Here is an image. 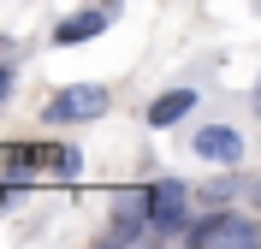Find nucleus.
I'll return each instance as SVG.
<instances>
[{
  "label": "nucleus",
  "instance_id": "nucleus-14",
  "mask_svg": "<svg viewBox=\"0 0 261 249\" xmlns=\"http://www.w3.org/2000/svg\"><path fill=\"white\" fill-rule=\"evenodd\" d=\"M95 6H125V0H95Z\"/></svg>",
  "mask_w": 261,
  "mask_h": 249
},
{
  "label": "nucleus",
  "instance_id": "nucleus-8",
  "mask_svg": "<svg viewBox=\"0 0 261 249\" xmlns=\"http://www.w3.org/2000/svg\"><path fill=\"white\" fill-rule=\"evenodd\" d=\"M36 160H42L36 143H6V149H0V172H6V178H30Z\"/></svg>",
  "mask_w": 261,
  "mask_h": 249
},
{
  "label": "nucleus",
  "instance_id": "nucleus-11",
  "mask_svg": "<svg viewBox=\"0 0 261 249\" xmlns=\"http://www.w3.org/2000/svg\"><path fill=\"white\" fill-rule=\"evenodd\" d=\"M12 77H18V66H6V60H0V101L12 95Z\"/></svg>",
  "mask_w": 261,
  "mask_h": 249
},
{
  "label": "nucleus",
  "instance_id": "nucleus-1",
  "mask_svg": "<svg viewBox=\"0 0 261 249\" xmlns=\"http://www.w3.org/2000/svg\"><path fill=\"white\" fill-rule=\"evenodd\" d=\"M190 190H184L178 178H161L148 184V226H154V243H178V237H190Z\"/></svg>",
  "mask_w": 261,
  "mask_h": 249
},
{
  "label": "nucleus",
  "instance_id": "nucleus-9",
  "mask_svg": "<svg viewBox=\"0 0 261 249\" xmlns=\"http://www.w3.org/2000/svg\"><path fill=\"white\" fill-rule=\"evenodd\" d=\"M48 172L71 184V178L83 172V149H71V143H65V149H48Z\"/></svg>",
  "mask_w": 261,
  "mask_h": 249
},
{
  "label": "nucleus",
  "instance_id": "nucleus-7",
  "mask_svg": "<svg viewBox=\"0 0 261 249\" xmlns=\"http://www.w3.org/2000/svg\"><path fill=\"white\" fill-rule=\"evenodd\" d=\"M148 237H154L148 214H119V208H113V226H107V243H148Z\"/></svg>",
  "mask_w": 261,
  "mask_h": 249
},
{
  "label": "nucleus",
  "instance_id": "nucleus-12",
  "mask_svg": "<svg viewBox=\"0 0 261 249\" xmlns=\"http://www.w3.org/2000/svg\"><path fill=\"white\" fill-rule=\"evenodd\" d=\"M249 107H255V113H261V77H255V89H249Z\"/></svg>",
  "mask_w": 261,
  "mask_h": 249
},
{
  "label": "nucleus",
  "instance_id": "nucleus-3",
  "mask_svg": "<svg viewBox=\"0 0 261 249\" xmlns=\"http://www.w3.org/2000/svg\"><path fill=\"white\" fill-rule=\"evenodd\" d=\"M107 113V89L101 83H65L60 95H48L42 119L48 125H83V119H101Z\"/></svg>",
  "mask_w": 261,
  "mask_h": 249
},
{
  "label": "nucleus",
  "instance_id": "nucleus-13",
  "mask_svg": "<svg viewBox=\"0 0 261 249\" xmlns=\"http://www.w3.org/2000/svg\"><path fill=\"white\" fill-rule=\"evenodd\" d=\"M249 202H255V208H261V178H255V184H249Z\"/></svg>",
  "mask_w": 261,
  "mask_h": 249
},
{
  "label": "nucleus",
  "instance_id": "nucleus-6",
  "mask_svg": "<svg viewBox=\"0 0 261 249\" xmlns=\"http://www.w3.org/2000/svg\"><path fill=\"white\" fill-rule=\"evenodd\" d=\"M196 113V89H166V95H154L148 101V125H154V131H166V125H178V119H190Z\"/></svg>",
  "mask_w": 261,
  "mask_h": 249
},
{
  "label": "nucleus",
  "instance_id": "nucleus-5",
  "mask_svg": "<svg viewBox=\"0 0 261 249\" xmlns=\"http://www.w3.org/2000/svg\"><path fill=\"white\" fill-rule=\"evenodd\" d=\"M107 24H113V6H95V0H89L83 12H65L60 24H54V42H60V48H71V42H95Z\"/></svg>",
  "mask_w": 261,
  "mask_h": 249
},
{
  "label": "nucleus",
  "instance_id": "nucleus-2",
  "mask_svg": "<svg viewBox=\"0 0 261 249\" xmlns=\"http://www.w3.org/2000/svg\"><path fill=\"white\" fill-rule=\"evenodd\" d=\"M184 243H220V249H249L261 243V226L249 214H226V208H214V214H196L190 219V237Z\"/></svg>",
  "mask_w": 261,
  "mask_h": 249
},
{
  "label": "nucleus",
  "instance_id": "nucleus-10",
  "mask_svg": "<svg viewBox=\"0 0 261 249\" xmlns=\"http://www.w3.org/2000/svg\"><path fill=\"white\" fill-rule=\"evenodd\" d=\"M238 190H244V178H238L231 166H220V178L208 184V196H214V202H226V196H238Z\"/></svg>",
  "mask_w": 261,
  "mask_h": 249
},
{
  "label": "nucleus",
  "instance_id": "nucleus-4",
  "mask_svg": "<svg viewBox=\"0 0 261 249\" xmlns=\"http://www.w3.org/2000/svg\"><path fill=\"white\" fill-rule=\"evenodd\" d=\"M190 149L202 154L208 166H238L244 160V136L231 131V125H202V131L190 136Z\"/></svg>",
  "mask_w": 261,
  "mask_h": 249
}]
</instances>
